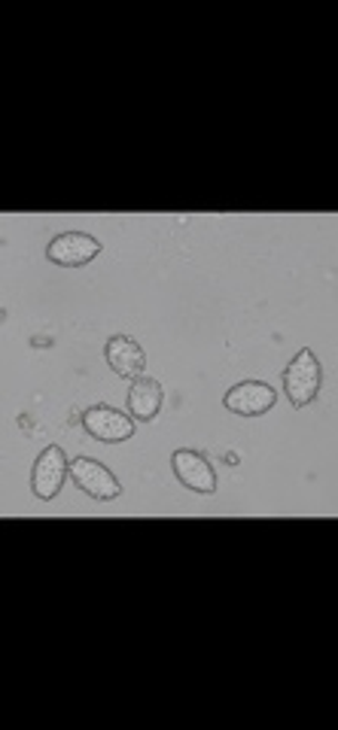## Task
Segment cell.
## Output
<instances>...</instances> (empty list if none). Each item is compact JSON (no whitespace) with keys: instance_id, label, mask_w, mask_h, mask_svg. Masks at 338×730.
<instances>
[{"instance_id":"6da1fadb","label":"cell","mask_w":338,"mask_h":730,"mask_svg":"<svg viewBox=\"0 0 338 730\" xmlns=\"http://www.w3.org/2000/svg\"><path fill=\"white\" fill-rule=\"evenodd\" d=\"M324 387V368L317 363L311 347H305L292 356L290 365L284 368V389L292 408H305L317 399V393Z\"/></svg>"},{"instance_id":"7a4b0ae2","label":"cell","mask_w":338,"mask_h":730,"mask_svg":"<svg viewBox=\"0 0 338 730\" xmlns=\"http://www.w3.org/2000/svg\"><path fill=\"white\" fill-rule=\"evenodd\" d=\"M68 479H70L68 454H64L59 445L43 447L40 456H37L34 472H31V491H34L37 500L43 502L56 500Z\"/></svg>"},{"instance_id":"3957f363","label":"cell","mask_w":338,"mask_h":730,"mask_svg":"<svg viewBox=\"0 0 338 730\" xmlns=\"http://www.w3.org/2000/svg\"><path fill=\"white\" fill-rule=\"evenodd\" d=\"M82 430L95 442H105V445H119V442H129L135 435V421L122 411L110 408V405H92V408L82 411Z\"/></svg>"},{"instance_id":"277c9868","label":"cell","mask_w":338,"mask_h":730,"mask_svg":"<svg viewBox=\"0 0 338 730\" xmlns=\"http://www.w3.org/2000/svg\"><path fill=\"white\" fill-rule=\"evenodd\" d=\"M70 481H73L86 496H92V500L98 502L119 500V493H122V484L117 481V475H113L105 463L89 460V456H77V460L70 463Z\"/></svg>"},{"instance_id":"5b68a950","label":"cell","mask_w":338,"mask_h":730,"mask_svg":"<svg viewBox=\"0 0 338 730\" xmlns=\"http://www.w3.org/2000/svg\"><path fill=\"white\" fill-rule=\"evenodd\" d=\"M101 253V240L86 235V231H64L59 238H52L47 247L49 263L61 265V268H82L92 259H98Z\"/></svg>"},{"instance_id":"8992f818","label":"cell","mask_w":338,"mask_h":730,"mask_svg":"<svg viewBox=\"0 0 338 730\" xmlns=\"http://www.w3.org/2000/svg\"><path fill=\"white\" fill-rule=\"evenodd\" d=\"M278 402V393L262 384V381H245V384H235L226 396H222V405L232 411V414H241V417H262L269 414Z\"/></svg>"},{"instance_id":"52a82bcc","label":"cell","mask_w":338,"mask_h":730,"mask_svg":"<svg viewBox=\"0 0 338 730\" xmlns=\"http://www.w3.org/2000/svg\"><path fill=\"white\" fill-rule=\"evenodd\" d=\"M171 468H175L177 481H180L183 487H189V491L196 493L217 491V472L210 466L208 456L199 454V451H189V447L175 451V456H171Z\"/></svg>"},{"instance_id":"ba28073f","label":"cell","mask_w":338,"mask_h":730,"mask_svg":"<svg viewBox=\"0 0 338 730\" xmlns=\"http://www.w3.org/2000/svg\"><path fill=\"white\" fill-rule=\"evenodd\" d=\"M107 365H110V372L119 377H126V381H135L147 372V354H143V347H140L135 338L129 335H113L105 347Z\"/></svg>"},{"instance_id":"9c48e42d","label":"cell","mask_w":338,"mask_h":730,"mask_svg":"<svg viewBox=\"0 0 338 730\" xmlns=\"http://www.w3.org/2000/svg\"><path fill=\"white\" fill-rule=\"evenodd\" d=\"M165 402V389L162 384L156 381V377L140 375L131 381L129 389V414L135 421L140 423H150L159 417V411H162Z\"/></svg>"}]
</instances>
